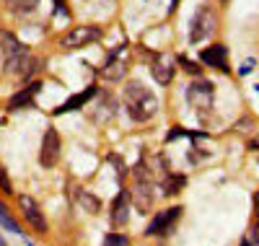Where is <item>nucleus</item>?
<instances>
[{
  "mask_svg": "<svg viewBox=\"0 0 259 246\" xmlns=\"http://www.w3.org/2000/svg\"><path fill=\"white\" fill-rule=\"evenodd\" d=\"M122 104L127 109V114L135 122H145L158 111V99L148 91L143 83H127L122 91Z\"/></svg>",
  "mask_w": 259,
  "mask_h": 246,
  "instance_id": "nucleus-1",
  "label": "nucleus"
},
{
  "mask_svg": "<svg viewBox=\"0 0 259 246\" xmlns=\"http://www.w3.org/2000/svg\"><path fill=\"white\" fill-rule=\"evenodd\" d=\"M99 39H101L99 26H75L60 39V44H62V50H83V47H89V44H94Z\"/></svg>",
  "mask_w": 259,
  "mask_h": 246,
  "instance_id": "nucleus-2",
  "label": "nucleus"
},
{
  "mask_svg": "<svg viewBox=\"0 0 259 246\" xmlns=\"http://www.w3.org/2000/svg\"><path fill=\"white\" fill-rule=\"evenodd\" d=\"M212 31H215V13H212V8L202 6L197 13H194V18H192V31H189V39H192L194 44H197V42L207 39Z\"/></svg>",
  "mask_w": 259,
  "mask_h": 246,
  "instance_id": "nucleus-3",
  "label": "nucleus"
},
{
  "mask_svg": "<svg viewBox=\"0 0 259 246\" xmlns=\"http://www.w3.org/2000/svg\"><path fill=\"white\" fill-rule=\"evenodd\" d=\"M18 208H21V215L26 218V223H29L36 233H47V218H45V213L39 210V205H36L34 197L21 194V197H18Z\"/></svg>",
  "mask_w": 259,
  "mask_h": 246,
  "instance_id": "nucleus-4",
  "label": "nucleus"
},
{
  "mask_svg": "<svg viewBox=\"0 0 259 246\" xmlns=\"http://www.w3.org/2000/svg\"><path fill=\"white\" fill-rule=\"evenodd\" d=\"M39 70V60H34L29 52H18L13 57L6 60V73L16 75V78H29L31 73Z\"/></svg>",
  "mask_w": 259,
  "mask_h": 246,
  "instance_id": "nucleus-5",
  "label": "nucleus"
},
{
  "mask_svg": "<svg viewBox=\"0 0 259 246\" xmlns=\"http://www.w3.org/2000/svg\"><path fill=\"white\" fill-rule=\"evenodd\" d=\"M60 158V135L57 130H47L45 132V140H41V150H39V163L45 169H52Z\"/></svg>",
  "mask_w": 259,
  "mask_h": 246,
  "instance_id": "nucleus-6",
  "label": "nucleus"
},
{
  "mask_svg": "<svg viewBox=\"0 0 259 246\" xmlns=\"http://www.w3.org/2000/svg\"><path fill=\"white\" fill-rule=\"evenodd\" d=\"M179 215H182V208H168V210H163L161 215H156L153 218V223L148 226V236H166L171 228L177 226V220H179Z\"/></svg>",
  "mask_w": 259,
  "mask_h": 246,
  "instance_id": "nucleus-7",
  "label": "nucleus"
},
{
  "mask_svg": "<svg viewBox=\"0 0 259 246\" xmlns=\"http://www.w3.org/2000/svg\"><path fill=\"white\" fill-rule=\"evenodd\" d=\"M187 101H189L194 109H210V106H212V83L200 80V83L189 86V91H187Z\"/></svg>",
  "mask_w": 259,
  "mask_h": 246,
  "instance_id": "nucleus-8",
  "label": "nucleus"
},
{
  "mask_svg": "<svg viewBox=\"0 0 259 246\" xmlns=\"http://www.w3.org/2000/svg\"><path fill=\"white\" fill-rule=\"evenodd\" d=\"M133 197H135V208L140 213H148L153 208V184H150V179H138V187H135Z\"/></svg>",
  "mask_w": 259,
  "mask_h": 246,
  "instance_id": "nucleus-9",
  "label": "nucleus"
},
{
  "mask_svg": "<svg viewBox=\"0 0 259 246\" xmlns=\"http://www.w3.org/2000/svg\"><path fill=\"white\" fill-rule=\"evenodd\" d=\"M130 218V192H119L112 202V226L119 228Z\"/></svg>",
  "mask_w": 259,
  "mask_h": 246,
  "instance_id": "nucleus-10",
  "label": "nucleus"
},
{
  "mask_svg": "<svg viewBox=\"0 0 259 246\" xmlns=\"http://www.w3.org/2000/svg\"><path fill=\"white\" fill-rule=\"evenodd\" d=\"M200 60H202L205 65H210V68H223V70H226V60H228V52H226V47H223V44H212V47L202 50Z\"/></svg>",
  "mask_w": 259,
  "mask_h": 246,
  "instance_id": "nucleus-11",
  "label": "nucleus"
},
{
  "mask_svg": "<svg viewBox=\"0 0 259 246\" xmlns=\"http://www.w3.org/2000/svg\"><path fill=\"white\" fill-rule=\"evenodd\" d=\"M39 88H41V83L36 80V83H29L24 91H18L11 101H8V109H24V106H31V101H34V94H39Z\"/></svg>",
  "mask_w": 259,
  "mask_h": 246,
  "instance_id": "nucleus-12",
  "label": "nucleus"
},
{
  "mask_svg": "<svg viewBox=\"0 0 259 246\" xmlns=\"http://www.w3.org/2000/svg\"><path fill=\"white\" fill-rule=\"evenodd\" d=\"M0 52H3V57L8 60V57H13V55H18V52H26V47L21 44L11 31H0Z\"/></svg>",
  "mask_w": 259,
  "mask_h": 246,
  "instance_id": "nucleus-13",
  "label": "nucleus"
},
{
  "mask_svg": "<svg viewBox=\"0 0 259 246\" xmlns=\"http://www.w3.org/2000/svg\"><path fill=\"white\" fill-rule=\"evenodd\" d=\"M75 199L83 205V210H85V213H91V215H96V213L101 210V199L94 197L89 189H83V187H75Z\"/></svg>",
  "mask_w": 259,
  "mask_h": 246,
  "instance_id": "nucleus-14",
  "label": "nucleus"
},
{
  "mask_svg": "<svg viewBox=\"0 0 259 246\" xmlns=\"http://www.w3.org/2000/svg\"><path fill=\"white\" fill-rule=\"evenodd\" d=\"M153 78L161 83V86H168L171 78H174V65H171L166 57H158L153 62Z\"/></svg>",
  "mask_w": 259,
  "mask_h": 246,
  "instance_id": "nucleus-15",
  "label": "nucleus"
},
{
  "mask_svg": "<svg viewBox=\"0 0 259 246\" xmlns=\"http://www.w3.org/2000/svg\"><path fill=\"white\" fill-rule=\"evenodd\" d=\"M124 73H127V62H122V60H109V62H106L104 68L99 70V75L106 78V80H119Z\"/></svg>",
  "mask_w": 259,
  "mask_h": 246,
  "instance_id": "nucleus-16",
  "label": "nucleus"
},
{
  "mask_svg": "<svg viewBox=\"0 0 259 246\" xmlns=\"http://www.w3.org/2000/svg\"><path fill=\"white\" fill-rule=\"evenodd\" d=\"M96 96V88L91 86V88H85V91L80 94V96H73V99H68V101H65V106H60L57 111H60V114H62V111H70V109H78V106H83L85 101H89V99H94Z\"/></svg>",
  "mask_w": 259,
  "mask_h": 246,
  "instance_id": "nucleus-17",
  "label": "nucleus"
},
{
  "mask_svg": "<svg viewBox=\"0 0 259 246\" xmlns=\"http://www.w3.org/2000/svg\"><path fill=\"white\" fill-rule=\"evenodd\" d=\"M187 184V176L184 174H174V176H166V182H163V194H179L182 187Z\"/></svg>",
  "mask_w": 259,
  "mask_h": 246,
  "instance_id": "nucleus-18",
  "label": "nucleus"
},
{
  "mask_svg": "<svg viewBox=\"0 0 259 246\" xmlns=\"http://www.w3.org/2000/svg\"><path fill=\"white\" fill-rule=\"evenodd\" d=\"M0 226H3L6 231H11V233H21V228H18V223H16V218L8 213V208L0 202Z\"/></svg>",
  "mask_w": 259,
  "mask_h": 246,
  "instance_id": "nucleus-19",
  "label": "nucleus"
},
{
  "mask_svg": "<svg viewBox=\"0 0 259 246\" xmlns=\"http://www.w3.org/2000/svg\"><path fill=\"white\" fill-rule=\"evenodd\" d=\"M39 0H6V6L13 11V13H29L36 8Z\"/></svg>",
  "mask_w": 259,
  "mask_h": 246,
  "instance_id": "nucleus-20",
  "label": "nucleus"
},
{
  "mask_svg": "<svg viewBox=\"0 0 259 246\" xmlns=\"http://www.w3.org/2000/svg\"><path fill=\"white\" fill-rule=\"evenodd\" d=\"M101 246H130V238L124 233H106Z\"/></svg>",
  "mask_w": 259,
  "mask_h": 246,
  "instance_id": "nucleus-21",
  "label": "nucleus"
},
{
  "mask_svg": "<svg viewBox=\"0 0 259 246\" xmlns=\"http://www.w3.org/2000/svg\"><path fill=\"white\" fill-rule=\"evenodd\" d=\"M0 192H6V194H13V187H11V179L6 174V169L0 166Z\"/></svg>",
  "mask_w": 259,
  "mask_h": 246,
  "instance_id": "nucleus-22",
  "label": "nucleus"
},
{
  "mask_svg": "<svg viewBox=\"0 0 259 246\" xmlns=\"http://www.w3.org/2000/svg\"><path fill=\"white\" fill-rule=\"evenodd\" d=\"M249 241L259 246V223H254V226H251V233H249Z\"/></svg>",
  "mask_w": 259,
  "mask_h": 246,
  "instance_id": "nucleus-23",
  "label": "nucleus"
},
{
  "mask_svg": "<svg viewBox=\"0 0 259 246\" xmlns=\"http://www.w3.org/2000/svg\"><path fill=\"white\" fill-rule=\"evenodd\" d=\"M182 65H184V68H187L189 73H200V68H194V65H192L189 60H184V57H182Z\"/></svg>",
  "mask_w": 259,
  "mask_h": 246,
  "instance_id": "nucleus-24",
  "label": "nucleus"
},
{
  "mask_svg": "<svg viewBox=\"0 0 259 246\" xmlns=\"http://www.w3.org/2000/svg\"><path fill=\"white\" fill-rule=\"evenodd\" d=\"M236 127H239V130H251V119H241Z\"/></svg>",
  "mask_w": 259,
  "mask_h": 246,
  "instance_id": "nucleus-25",
  "label": "nucleus"
},
{
  "mask_svg": "<svg viewBox=\"0 0 259 246\" xmlns=\"http://www.w3.org/2000/svg\"><path fill=\"white\" fill-rule=\"evenodd\" d=\"M249 150H259V138H254V140L249 143Z\"/></svg>",
  "mask_w": 259,
  "mask_h": 246,
  "instance_id": "nucleus-26",
  "label": "nucleus"
},
{
  "mask_svg": "<svg viewBox=\"0 0 259 246\" xmlns=\"http://www.w3.org/2000/svg\"><path fill=\"white\" fill-rule=\"evenodd\" d=\"M254 210H256V218H259V192L254 194Z\"/></svg>",
  "mask_w": 259,
  "mask_h": 246,
  "instance_id": "nucleus-27",
  "label": "nucleus"
},
{
  "mask_svg": "<svg viewBox=\"0 0 259 246\" xmlns=\"http://www.w3.org/2000/svg\"><path fill=\"white\" fill-rule=\"evenodd\" d=\"M251 65H254V62H251V60H249V62H246V65H244V68H241V75H244V73H249V70H251Z\"/></svg>",
  "mask_w": 259,
  "mask_h": 246,
  "instance_id": "nucleus-28",
  "label": "nucleus"
},
{
  "mask_svg": "<svg viewBox=\"0 0 259 246\" xmlns=\"http://www.w3.org/2000/svg\"><path fill=\"white\" fill-rule=\"evenodd\" d=\"M241 246H251V241H241Z\"/></svg>",
  "mask_w": 259,
  "mask_h": 246,
  "instance_id": "nucleus-29",
  "label": "nucleus"
},
{
  "mask_svg": "<svg viewBox=\"0 0 259 246\" xmlns=\"http://www.w3.org/2000/svg\"><path fill=\"white\" fill-rule=\"evenodd\" d=\"M0 246H8V243H6V241H3V238H0Z\"/></svg>",
  "mask_w": 259,
  "mask_h": 246,
  "instance_id": "nucleus-30",
  "label": "nucleus"
}]
</instances>
